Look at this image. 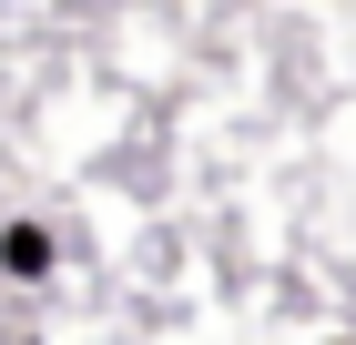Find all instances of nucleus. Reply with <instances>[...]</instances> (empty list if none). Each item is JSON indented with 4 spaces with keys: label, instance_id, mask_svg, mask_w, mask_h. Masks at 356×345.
<instances>
[{
    "label": "nucleus",
    "instance_id": "1",
    "mask_svg": "<svg viewBox=\"0 0 356 345\" xmlns=\"http://www.w3.org/2000/svg\"><path fill=\"white\" fill-rule=\"evenodd\" d=\"M0 254H10V274H31V264H51V244H41V234H21V224L0 234Z\"/></svg>",
    "mask_w": 356,
    "mask_h": 345
}]
</instances>
